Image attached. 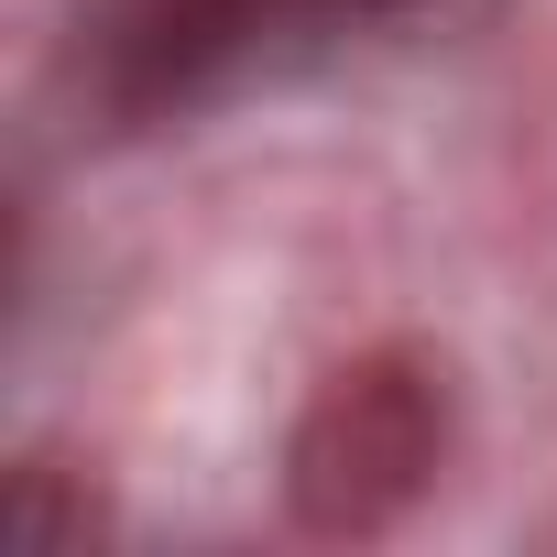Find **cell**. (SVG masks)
I'll return each instance as SVG.
<instances>
[{
  "mask_svg": "<svg viewBox=\"0 0 557 557\" xmlns=\"http://www.w3.org/2000/svg\"><path fill=\"white\" fill-rule=\"evenodd\" d=\"M437 459H448V372L426 350H361L307 394L285 503L307 535H383L426 503Z\"/></svg>",
  "mask_w": 557,
  "mask_h": 557,
  "instance_id": "6da1fadb",
  "label": "cell"
},
{
  "mask_svg": "<svg viewBox=\"0 0 557 557\" xmlns=\"http://www.w3.org/2000/svg\"><path fill=\"white\" fill-rule=\"evenodd\" d=\"M329 0H121L88 34V88L110 121H175L251 77L296 23H318Z\"/></svg>",
  "mask_w": 557,
  "mask_h": 557,
  "instance_id": "7a4b0ae2",
  "label": "cell"
},
{
  "mask_svg": "<svg viewBox=\"0 0 557 557\" xmlns=\"http://www.w3.org/2000/svg\"><path fill=\"white\" fill-rule=\"evenodd\" d=\"M329 12H405V0H329Z\"/></svg>",
  "mask_w": 557,
  "mask_h": 557,
  "instance_id": "3957f363",
  "label": "cell"
}]
</instances>
